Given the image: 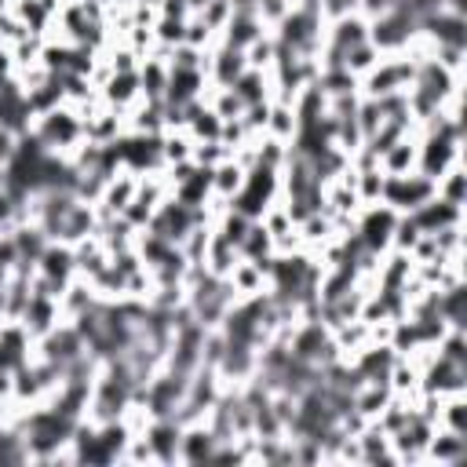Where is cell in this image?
<instances>
[{
    "label": "cell",
    "mask_w": 467,
    "mask_h": 467,
    "mask_svg": "<svg viewBox=\"0 0 467 467\" xmlns=\"http://www.w3.org/2000/svg\"><path fill=\"white\" fill-rule=\"evenodd\" d=\"M190 153H193V139L186 135V128H168V131H161V164L190 161Z\"/></svg>",
    "instance_id": "cell-11"
},
{
    "label": "cell",
    "mask_w": 467,
    "mask_h": 467,
    "mask_svg": "<svg viewBox=\"0 0 467 467\" xmlns=\"http://www.w3.org/2000/svg\"><path fill=\"white\" fill-rule=\"evenodd\" d=\"M463 193H467V175H463V164H452L445 168L438 179H434V197L463 208Z\"/></svg>",
    "instance_id": "cell-10"
},
{
    "label": "cell",
    "mask_w": 467,
    "mask_h": 467,
    "mask_svg": "<svg viewBox=\"0 0 467 467\" xmlns=\"http://www.w3.org/2000/svg\"><path fill=\"white\" fill-rule=\"evenodd\" d=\"M376 62H379V51H376L368 40H365V44H354V47H347V51H343V69H347V73H354L358 80H361Z\"/></svg>",
    "instance_id": "cell-14"
},
{
    "label": "cell",
    "mask_w": 467,
    "mask_h": 467,
    "mask_svg": "<svg viewBox=\"0 0 467 467\" xmlns=\"http://www.w3.org/2000/svg\"><path fill=\"white\" fill-rule=\"evenodd\" d=\"M230 11H234V7H230V0H208V4H204V7L197 11V15H201V18H204V22H208V26L215 29V33H219V29L226 26Z\"/></svg>",
    "instance_id": "cell-16"
},
{
    "label": "cell",
    "mask_w": 467,
    "mask_h": 467,
    "mask_svg": "<svg viewBox=\"0 0 467 467\" xmlns=\"http://www.w3.org/2000/svg\"><path fill=\"white\" fill-rule=\"evenodd\" d=\"M270 252H274V237L266 234V226L259 219H252L244 237H241V244H237V255L241 259H259V255H270Z\"/></svg>",
    "instance_id": "cell-12"
},
{
    "label": "cell",
    "mask_w": 467,
    "mask_h": 467,
    "mask_svg": "<svg viewBox=\"0 0 467 467\" xmlns=\"http://www.w3.org/2000/svg\"><path fill=\"white\" fill-rule=\"evenodd\" d=\"M204 88H208L204 69H171V66H168V88H164V99H161V102H168V106H186V102L201 99Z\"/></svg>",
    "instance_id": "cell-4"
},
{
    "label": "cell",
    "mask_w": 467,
    "mask_h": 467,
    "mask_svg": "<svg viewBox=\"0 0 467 467\" xmlns=\"http://www.w3.org/2000/svg\"><path fill=\"white\" fill-rule=\"evenodd\" d=\"M230 157V150L219 142V139H212V142H193V153H190V161L197 164V168H215V164H223Z\"/></svg>",
    "instance_id": "cell-15"
},
{
    "label": "cell",
    "mask_w": 467,
    "mask_h": 467,
    "mask_svg": "<svg viewBox=\"0 0 467 467\" xmlns=\"http://www.w3.org/2000/svg\"><path fill=\"white\" fill-rule=\"evenodd\" d=\"M241 182H244V168H241L234 157H226L223 164L212 168V193H215V197L230 201V197L241 190Z\"/></svg>",
    "instance_id": "cell-9"
},
{
    "label": "cell",
    "mask_w": 467,
    "mask_h": 467,
    "mask_svg": "<svg viewBox=\"0 0 467 467\" xmlns=\"http://www.w3.org/2000/svg\"><path fill=\"white\" fill-rule=\"evenodd\" d=\"M230 91H234L244 106L266 102V99H270V73H266V69H244V73L230 84Z\"/></svg>",
    "instance_id": "cell-7"
},
{
    "label": "cell",
    "mask_w": 467,
    "mask_h": 467,
    "mask_svg": "<svg viewBox=\"0 0 467 467\" xmlns=\"http://www.w3.org/2000/svg\"><path fill=\"white\" fill-rule=\"evenodd\" d=\"M15 150H18V135H15V131H7V128H0V168L15 157Z\"/></svg>",
    "instance_id": "cell-17"
},
{
    "label": "cell",
    "mask_w": 467,
    "mask_h": 467,
    "mask_svg": "<svg viewBox=\"0 0 467 467\" xmlns=\"http://www.w3.org/2000/svg\"><path fill=\"white\" fill-rule=\"evenodd\" d=\"M409 219L420 226V234H434V230H441V226L463 223V208H456V204H449V201H441V197H431V201H423L420 208H412Z\"/></svg>",
    "instance_id": "cell-5"
},
{
    "label": "cell",
    "mask_w": 467,
    "mask_h": 467,
    "mask_svg": "<svg viewBox=\"0 0 467 467\" xmlns=\"http://www.w3.org/2000/svg\"><path fill=\"white\" fill-rule=\"evenodd\" d=\"M467 456V438L460 431L449 427H434L427 445H423V463H441V467H456Z\"/></svg>",
    "instance_id": "cell-2"
},
{
    "label": "cell",
    "mask_w": 467,
    "mask_h": 467,
    "mask_svg": "<svg viewBox=\"0 0 467 467\" xmlns=\"http://www.w3.org/2000/svg\"><path fill=\"white\" fill-rule=\"evenodd\" d=\"M7 77H15V58H11L7 47H0V84H4Z\"/></svg>",
    "instance_id": "cell-18"
},
{
    "label": "cell",
    "mask_w": 467,
    "mask_h": 467,
    "mask_svg": "<svg viewBox=\"0 0 467 467\" xmlns=\"http://www.w3.org/2000/svg\"><path fill=\"white\" fill-rule=\"evenodd\" d=\"M215 445H219V438L212 434V427L204 420L190 423V427H182V438H179V463H208Z\"/></svg>",
    "instance_id": "cell-6"
},
{
    "label": "cell",
    "mask_w": 467,
    "mask_h": 467,
    "mask_svg": "<svg viewBox=\"0 0 467 467\" xmlns=\"http://www.w3.org/2000/svg\"><path fill=\"white\" fill-rule=\"evenodd\" d=\"M4 11H11V0H0V15H4Z\"/></svg>",
    "instance_id": "cell-19"
},
{
    "label": "cell",
    "mask_w": 467,
    "mask_h": 467,
    "mask_svg": "<svg viewBox=\"0 0 467 467\" xmlns=\"http://www.w3.org/2000/svg\"><path fill=\"white\" fill-rule=\"evenodd\" d=\"M296 128H299V120H296V109H292V102H274L270 99V113H266V128H263V135H270V139H277V142H292V135H296Z\"/></svg>",
    "instance_id": "cell-8"
},
{
    "label": "cell",
    "mask_w": 467,
    "mask_h": 467,
    "mask_svg": "<svg viewBox=\"0 0 467 467\" xmlns=\"http://www.w3.org/2000/svg\"><path fill=\"white\" fill-rule=\"evenodd\" d=\"M365 40H368V18L361 11H347L343 18L325 22V47H336L339 55L354 44H365Z\"/></svg>",
    "instance_id": "cell-3"
},
{
    "label": "cell",
    "mask_w": 467,
    "mask_h": 467,
    "mask_svg": "<svg viewBox=\"0 0 467 467\" xmlns=\"http://www.w3.org/2000/svg\"><path fill=\"white\" fill-rule=\"evenodd\" d=\"M434 197V179H427L423 171H405V175H383V204H390L398 215H409L412 208H420L423 201Z\"/></svg>",
    "instance_id": "cell-1"
},
{
    "label": "cell",
    "mask_w": 467,
    "mask_h": 467,
    "mask_svg": "<svg viewBox=\"0 0 467 467\" xmlns=\"http://www.w3.org/2000/svg\"><path fill=\"white\" fill-rule=\"evenodd\" d=\"M434 427H449V431L467 434V405H463V394H445V398L438 401Z\"/></svg>",
    "instance_id": "cell-13"
}]
</instances>
